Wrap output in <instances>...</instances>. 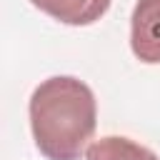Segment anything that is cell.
Masks as SVG:
<instances>
[{
    "label": "cell",
    "instance_id": "6da1fadb",
    "mask_svg": "<svg viewBox=\"0 0 160 160\" xmlns=\"http://www.w3.org/2000/svg\"><path fill=\"white\" fill-rule=\"evenodd\" d=\"M35 148L48 160H80L98 128V100L72 75L45 78L28 100Z\"/></svg>",
    "mask_w": 160,
    "mask_h": 160
},
{
    "label": "cell",
    "instance_id": "7a4b0ae2",
    "mask_svg": "<svg viewBox=\"0 0 160 160\" xmlns=\"http://www.w3.org/2000/svg\"><path fill=\"white\" fill-rule=\"evenodd\" d=\"M130 50L145 65H160V0H138L130 15Z\"/></svg>",
    "mask_w": 160,
    "mask_h": 160
},
{
    "label": "cell",
    "instance_id": "3957f363",
    "mask_svg": "<svg viewBox=\"0 0 160 160\" xmlns=\"http://www.w3.org/2000/svg\"><path fill=\"white\" fill-rule=\"evenodd\" d=\"M110 2L112 0H30V5L38 8L40 12L72 28L98 22L110 10Z\"/></svg>",
    "mask_w": 160,
    "mask_h": 160
},
{
    "label": "cell",
    "instance_id": "277c9868",
    "mask_svg": "<svg viewBox=\"0 0 160 160\" xmlns=\"http://www.w3.org/2000/svg\"><path fill=\"white\" fill-rule=\"evenodd\" d=\"M85 160H160L150 148L125 138V135H105L90 142Z\"/></svg>",
    "mask_w": 160,
    "mask_h": 160
}]
</instances>
